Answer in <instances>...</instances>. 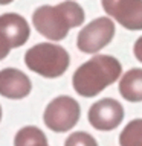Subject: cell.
<instances>
[{"label":"cell","mask_w":142,"mask_h":146,"mask_svg":"<svg viewBox=\"0 0 142 146\" xmlns=\"http://www.w3.org/2000/svg\"><path fill=\"white\" fill-rule=\"evenodd\" d=\"M64 146H98V143L89 132L78 131L67 137L64 141Z\"/></svg>","instance_id":"13"},{"label":"cell","mask_w":142,"mask_h":146,"mask_svg":"<svg viewBox=\"0 0 142 146\" xmlns=\"http://www.w3.org/2000/svg\"><path fill=\"white\" fill-rule=\"evenodd\" d=\"M104 11L130 31L142 29V0H101Z\"/></svg>","instance_id":"6"},{"label":"cell","mask_w":142,"mask_h":146,"mask_svg":"<svg viewBox=\"0 0 142 146\" xmlns=\"http://www.w3.org/2000/svg\"><path fill=\"white\" fill-rule=\"evenodd\" d=\"M9 50H11V44L8 43V40L3 36V34L0 32V61H2L3 58L8 56Z\"/></svg>","instance_id":"14"},{"label":"cell","mask_w":142,"mask_h":146,"mask_svg":"<svg viewBox=\"0 0 142 146\" xmlns=\"http://www.w3.org/2000/svg\"><path fill=\"white\" fill-rule=\"evenodd\" d=\"M12 0H0V5H9Z\"/></svg>","instance_id":"16"},{"label":"cell","mask_w":142,"mask_h":146,"mask_svg":"<svg viewBox=\"0 0 142 146\" xmlns=\"http://www.w3.org/2000/svg\"><path fill=\"white\" fill-rule=\"evenodd\" d=\"M32 84L26 73L18 68L0 70V94L8 99H23L31 93Z\"/></svg>","instance_id":"8"},{"label":"cell","mask_w":142,"mask_h":146,"mask_svg":"<svg viewBox=\"0 0 142 146\" xmlns=\"http://www.w3.org/2000/svg\"><path fill=\"white\" fill-rule=\"evenodd\" d=\"M121 146H142V119H135L119 135Z\"/></svg>","instance_id":"12"},{"label":"cell","mask_w":142,"mask_h":146,"mask_svg":"<svg viewBox=\"0 0 142 146\" xmlns=\"http://www.w3.org/2000/svg\"><path fill=\"white\" fill-rule=\"evenodd\" d=\"M14 146H48V139L37 126H25L15 134Z\"/></svg>","instance_id":"11"},{"label":"cell","mask_w":142,"mask_h":146,"mask_svg":"<svg viewBox=\"0 0 142 146\" xmlns=\"http://www.w3.org/2000/svg\"><path fill=\"white\" fill-rule=\"evenodd\" d=\"M135 56L137 58V61H141L142 62V36H139V38L136 40V43H135Z\"/></svg>","instance_id":"15"},{"label":"cell","mask_w":142,"mask_h":146,"mask_svg":"<svg viewBox=\"0 0 142 146\" xmlns=\"http://www.w3.org/2000/svg\"><path fill=\"white\" fill-rule=\"evenodd\" d=\"M80 104L70 96H58L50 100L44 110L43 120L50 131L66 132L80 120Z\"/></svg>","instance_id":"4"},{"label":"cell","mask_w":142,"mask_h":146,"mask_svg":"<svg viewBox=\"0 0 142 146\" xmlns=\"http://www.w3.org/2000/svg\"><path fill=\"white\" fill-rule=\"evenodd\" d=\"M119 93L125 100H142V68H131L122 76L119 82Z\"/></svg>","instance_id":"10"},{"label":"cell","mask_w":142,"mask_h":146,"mask_svg":"<svg viewBox=\"0 0 142 146\" xmlns=\"http://www.w3.org/2000/svg\"><path fill=\"white\" fill-rule=\"evenodd\" d=\"M0 32L11 44V49L20 47L29 38V25L27 21L18 14L8 12L0 15Z\"/></svg>","instance_id":"9"},{"label":"cell","mask_w":142,"mask_h":146,"mask_svg":"<svg viewBox=\"0 0 142 146\" xmlns=\"http://www.w3.org/2000/svg\"><path fill=\"white\" fill-rule=\"evenodd\" d=\"M0 120H2V107H0Z\"/></svg>","instance_id":"17"},{"label":"cell","mask_w":142,"mask_h":146,"mask_svg":"<svg viewBox=\"0 0 142 146\" xmlns=\"http://www.w3.org/2000/svg\"><path fill=\"white\" fill-rule=\"evenodd\" d=\"M124 108L115 99L105 98L95 102L89 110V122L95 129L112 131L122 122Z\"/></svg>","instance_id":"7"},{"label":"cell","mask_w":142,"mask_h":146,"mask_svg":"<svg viewBox=\"0 0 142 146\" xmlns=\"http://www.w3.org/2000/svg\"><path fill=\"white\" fill-rule=\"evenodd\" d=\"M70 58L66 49L52 43H38L26 52L27 68L44 78H58L67 70Z\"/></svg>","instance_id":"3"},{"label":"cell","mask_w":142,"mask_h":146,"mask_svg":"<svg viewBox=\"0 0 142 146\" xmlns=\"http://www.w3.org/2000/svg\"><path fill=\"white\" fill-rule=\"evenodd\" d=\"M32 23L43 36L60 41L66 38L72 27H78L84 23V11L72 0H66L55 6L43 5L32 14Z\"/></svg>","instance_id":"2"},{"label":"cell","mask_w":142,"mask_h":146,"mask_svg":"<svg viewBox=\"0 0 142 146\" xmlns=\"http://www.w3.org/2000/svg\"><path fill=\"white\" fill-rule=\"evenodd\" d=\"M122 66L115 56L96 55L73 73V88L82 98H95L121 76Z\"/></svg>","instance_id":"1"},{"label":"cell","mask_w":142,"mask_h":146,"mask_svg":"<svg viewBox=\"0 0 142 146\" xmlns=\"http://www.w3.org/2000/svg\"><path fill=\"white\" fill-rule=\"evenodd\" d=\"M115 23L107 17H99L81 29L76 38V46L84 53H96L112 41Z\"/></svg>","instance_id":"5"}]
</instances>
